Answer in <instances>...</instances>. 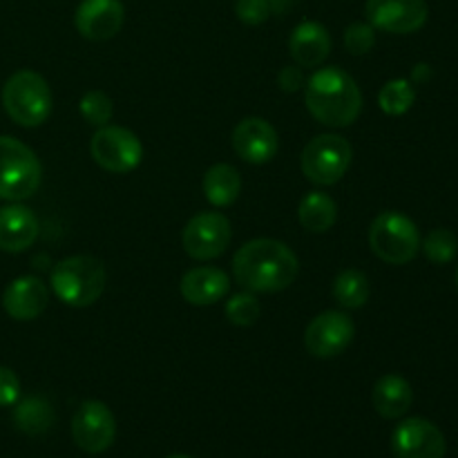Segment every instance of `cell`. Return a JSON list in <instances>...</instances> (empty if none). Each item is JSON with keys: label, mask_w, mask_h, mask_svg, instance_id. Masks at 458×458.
Wrapping results in <instances>:
<instances>
[{"label": "cell", "mask_w": 458, "mask_h": 458, "mask_svg": "<svg viewBox=\"0 0 458 458\" xmlns=\"http://www.w3.org/2000/svg\"><path fill=\"white\" fill-rule=\"evenodd\" d=\"M242 192V174L231 164H215L204 174V197L215 208L235 204Z\"/></svg>", "instance_id": "obj_21"}, {"label": "cell", "mask_w": 458, "mask_h": 458, "mask_svg": "<svg viewBox=\"0 0 458 458\" xmlns=\"http://www.w3.org/2000/svg\"><path fill=\"white\" fill-rule=\"evenodd\" d=\"M425 258L434 264H447L456 258L458 253V240L452 231L447 228H434L428 233L423 242H420Z\"/></svg>", "instance_id": "obj_26"}, {"label": "cell", "mask_w": 458, "mask_h": 458, "mask_svg": "<svg viewBox=\"0 0 458 458\" xmlns=\"http://www.w3.org/2000/svg\"><path fill=\"white\" fill-rule=\"evenodd\" d=\"M429 74H432L429 65H425V63H419V65L414 67V72H411V79H414L416 83H420V81L429 79Z\"/></svg>", "instance_id": "obj_34"}, {"label": "cell", "mask_w": 458, "mask_h": 458, "mask_svg": "<svg viewBox=\"0 0 458 458\" xmlns=\"http://www.w3.org/2000/svg\"><path fill=\"white\" fill-rule=\"evenodd\" d=\"M304 103L322 125L347 128L360 116L362 92L343 67H320L304 85Z\"/></svg>", "instance_id": "obj_2"}, {"label": "cell", "mask_w": 458, "mask_h": 458, "mask_svg": "<svg viewBox=\"0 0 458 458\" xmlns=\"http://www.w3.org/2000/svg\"><path fill=\"white\" fill-rule=\"evenodd\" d=\"M376 43V30L369 22H352L344 30V47L353 56H362L369 52Z\"/></svg>", "instance_id": "obj_29"}, {"label": "cell", "mask_w": 458, "mask_h": 458, "mask_svg": "<svg viewBox=\"0 0 458 458\" xmlns=\"http://www.w3.org/2000/svg\"><path fill=\"white\" fill-rule=\"evenodd\" d=\"M291 56L300 67H318L331 52V36L322 22L304 21L293 30L289 40Z\"/></svg>", "instance_id": "obj_19"}, {"label": "cell", "mask_w": 458, "mask_h": 458, "mask_svg": "<svg viewBox=\"0 0 458 458\" xmlns=\"http://www.w3.org/2000/svg\"><path fill=\"white\" fill-rule=\"evenodd\" d=\"M353 161V148L340 134H318L304 146L300 168L316 186H334L347 174Z\"/></svg>", "instance_id": "obj_7"}, {"label": "cell", "mask_w": 458, "mask_h": 458, "mask_svg": "<svg viewBox=\"0 0 458 458\" xmlns=\"http://www.w3.org/2000/svg\"><path fill=\"white\" fill-rule=\"evenodd\" d=\"M79 112L88 123L97 125V128H103L112 121V114H114V103L101 89H92V92L85 94L79 101Z\"/></svg>", "instance_id": "obj_28"}, {"label": "cell", "mask_w": 458, "mask_h": 458, "mask_svg": "<svg viewBox=\"0 0 458 458\" xmlns=\"http://www.w3.org/2000/svg\"><path fill=\"white\" fill-rule=\"evenodd\" d=\"M235 13L244 25H262L268 16H271V7L268 0H237Z\"/></svg>", "instance_id": "obj_30"}, {"label": "cell", "mask_w": 458, "mask_h": 458, "mask_svg": "<svg viewBox=\"0 0 458 458\" xmlns=\"http://www.w3.org/2000/svg\"><path fill=\"white\" fill-rule=\"evenodd\" d=\"M277 85L284 92H298L300 88H304V76H302V67L300 65H289L282 67V72L277 74Z\"/></svg>", "instance_id": "obj_32"}, {"label": "cell", "mask_w": 458, "mask_h": 458, "mask_svg": "<svg viewBox=\"0 0 458 458\" xmlns=\"http://www.w3.org/2000/svg\"><path fill=\"white\" fill-rule=\"evenodd\" d=\"M233 148L246 164L262 165L273 161V157L277 155L280 137L268 121L259 119V116H249V119H242L233 130Z\"/></svg>", "instance_id": "obj_14"}, {"label": "cell", "mask_w": 458, "mask_h": 458, "mask_svg": "<svg viewBox=\"0 0 458 458\" xmlns=\"http://www.w3.org/2000/svg\"><path fill=\"white\" fill-rule=\"evenodd\" d=\"M300 262L284 242L258 237L233 258V276L250 293H280L298 280Z\"/></svg>", "instance_id": "obj_1"}, {"label": "cell", "mask_w": 458, "mask_h": 458, "mask_svg": "<svg viewBox=\"0 0 458 458\" xmlns=\"http://www.w3.org/2000/svg\"><path fill=\"white\" fill-rule=\"evenodd\" d=\"M456 286H458V271H456Z\"/></svg>", "instance_id": "obj_36"}, {"label": "cell", "mask_w": 458, "mask_h": 458, "mask_svg": "<svg viewBox=\"0 0 458 458\" xmlns=\"http://www.w3.org/2000/svg\"><path fill=\"white\" fill-rule=\"evenodd\" d=\"M182 295L195 307H210L224 300L231 289L228 276L217 267H195L182 277Z\"/></svg>", "instance_id": "obj_18"}, {"label": "cell", "mask_w": 458, "mask_h": 458, "mask_svg": "<svg viewBox=\"0 0 458 458\" xmlns=\"http://www.w3.org/2000/svg\"><path fill=\"white\" fill-rule=\"evenodd\" d=\"M89 152L103 170L112 174L132 173L143 159V146L137 134L121 125H103L89 141Z\"/></svg>", "instance_id": "obj_8"}, {"label": "cell", "mask_w": 458, "mask_h": 458, "mask_svg": "<svg viewBox=\"0 0 458 458\" xmlns=\"http://www.w3.org/2000/svg\"><path fill=\"white\" fill-rule=\"evenodd\" d=\"M56 420L52 403L45 401L43 396H27L18 398L13 405V425L21 429L27 437H40V434L49 432Z\"/></svg>", "instance_id": "obj_22"}, {"label": "cell", "mask_w": 458, "mask_h": 458, "mask_svg": "<svg viewBox=\"0 0 458 458\" xmlns=\"http://www.w3.org/2000/svg\"><path fill=\"white\" fill-rule=\"evenodd\" d=\"M416 101L414 85L407 79H394L383 85L378 92V106L385 114L389 116H403L405 112L411 110Z\"/></svg>", "instance_id": "obj_25"}, {"label": "cell", "mask_w": 458, "mask_h": 458, "mask_svg": "<svg viewBox=\"0 0 458 458\" xmlns=\"http://www.w3.org/2000/svg\"><path fill=\"white\" fill-rule=\"evenodd\" d=\"M298 219L309 233H327L338 219V204L327 192H307L298 206Z\"/></svg>", "instance_id": "obj_23"}, {"label": "cell", "mask_w": 458, "mask_h": 458, "mask_svg": "<svg viewBox=\"0 0 458 458\" xmlns=\"http://www.w3.org/2000/svg\"><path fill=\"white\" fill-rule=\"evenodd\" d=\"M52 291L67 307L83 309L97 302L107 284L106 267L94 255H72L52 268Z\"/></svg>", "instance_id": "obj_3"}, {"label": "cell", "mask_w": 458, "mask_h": 458, "mask_svg": "<svg viewBox=\"0 0 458 458\" xmlns=\"http://www.w3.org/2000/svg\"><path fill=\"white\" fill-rule=\"evenodd\" d=\"M369 246L376 258L401 267L419 255L420 233L407 215L398 210H385L371 222Z\"/></svg>", "instance_id": "obj_6"}, {"label": "cell", "mask_w": 458, "mask_h": 458, "mask_svg": "<svg viewBox=\"0 0 458 458\" xmlns=\"http://www.w3.org/2000/svg\"><path fill=\"white\" fill-rule=\"evenodd\" d=\"M43 168L30 146L0 134V199L25 201L38 191Z\"/></svg>", "instance_id": "obj_5"}, {"label": "cell", "mask_w": 458, "mask_h": 458, "mask_svg": "<svg viewBox=\"0 0 458 458\" xmlns=\"http://www.w3.org/2000/svg\"><path fill=\"white\" fill-rule=\"evenodd\" d=\"M3 107L13 123L38 128L52 114V89L38 72L18 70L4 81Z\"/></svg>", "instance_id": "obj_4"}, {"label": "cell", "mask_w": 458, "mask_h": 458, "mask_svg": "<svg viewBox=\"0 0 458 458\" xmlns=\"http://www.w3.org/2000/svg\"><path fill=\"white\" fill-rule=\"evenodd\" d=\"M371 403L383 419L396 420L410 411L411 403H414V392L403 376L387 374L376 380L374 389H371Z\"/></svg>", "instance_id": "obj_20"}, {"label": "cell", "mask_w": 458, "mask_h": 458, "mask_svg": "<svg viewBox=\"0 0 458 458\" xmlns=\"http://www.w3.org/2000/svg\"><path fill=\"white\" fill-rule=\"evenodd\" d=\"M396 458H445L447 443L441 429L428 419H405L392 434Z\"/></svg>", "instance_id": "obj_13"}, {"label": "cell", "mask_w": 458, "mask_h": 458, "mask_svg": "<svg viewBox=\"0 0 458 458\" xmlns=\"http://www.w3.org/2000/svg\"><path fill=\"white\" fill-rule=\"evenodd\" d=\"M72 438L79 450L103 454L116 438V419L101 401H85L72 419Z\"/></svg>", "instance_id": "obj_10"}, {"label": "cell", "mask_w": 458, "mask_h": 458, "mask_svg": "<svg viewBox=\"0 0 458 458\" xmlns=\"http://www.w3.org/2000/svg\"><path fill=\"white\" fill-rule=\"evenodd\" d=\"M425 0H367L365 16L374 30L387 34H414L428 22Z\"/></svg>", "instance_id": "obj_12"}, {"label": "cell", "mask_w": 458, "mask_h": 458, "mask_svg": "<svg viewBox=\"0 0 458 458\" xmlns=\"http://www.w3.org/2000/svg\"><path fill=\"white\" fill-rule=\"evenodd\" d=\"M231 222L226 215L215 213H199L192 219H188L186 228H183V250L191 255L192 259L199 262H208V259L219 258L224 250L231 244Z\"/></svg>", "instance_id": "obj_9"}, {"label": "cell", "mask_w": 458, "mask_h": 458, "mask_svg": "<svg viewBox=\"0 0 458 458\" xmlns=\"http://www.w3.org/2000/svg\"><path fill=\"white\" fill-rule=\"evenodd\" d=\"M21 398V380L16 371L0 365V407H13Z\"/></svg>", "instance_id": "obj_31"}, {"label": "cell", "mask_w": 458, "mask_h": 458, "mask_svg": "<svg viewBox=\"0 0 458 458\" xmlns=\"http://www.w3.org/2000/svg\"><path fill=\"white\" fill-rule=\"evenodd\" d=\"M165 458H192V456H188V454H173V456H165Z\"/></svg>", "instance_id": "obj_35"}, {"label": "cell", "mask_w": 458, "mask_h": 458, "mask_svg": "<svg viewBox=\"0 0 458 458\" xmlns=\"http://www.w3.org/2000/svg\"><path fill=\"white\" fill-rule=\"evenodd\" d=\"M226 318L228 322L237 327H253L255 322L262 316V304L255 298V293L250 291H244V293H235L226 302Z\"/></svg>", "instance_id": "obj_27"}, {"label": "cell", "mask_w": 458, "mask_h": 458, "mask_svg": "<svg viewBox=\"0 0 458 458\" xmlns=\"http://www.w3.org/2000/svg\"><path fill=\"white\" fill-rule=\"evenodd\" d=\"M123 4L121 0H83L76 9V30L83 38L101 43L114 38L123 27Z\"/></svg>", "instance_id": "obj_15"}, {"label": "cell", "mask_w": 458, "mask_h": 458, "mask_svg": "<svg viewBox=\"0 0 458 458\" xmlns=\"http://www.w3.org/2000/svg\"><path fill=\"white\" fill-rule=\"evenodd\" d=\"M331 295L343 309H360L365 307L371 295L369 277L358 268H344L335 276Z\"/></svg>", "instance_id": "obj_24"}, {"label": "cell", "mask_w": 458, "mask_h": 458, "mask_svg": "<svg viewBox=\"0 0 458 458\" xmlns=\"http://www.w3.org/2000/svg\"><path fill=\"white\" fill-rule=\"evenodd\" d=\"M293 4V0H268V7H271V13H286Z\"/></svg>", "instance_id": "obj_33"}, {"label": "cell", "mask_w": 458, "mask_h": 458, "mask_svg": "<svg viewBox=\"0 0 458 458\" xmlns=\"http://www.w3.org/2000/svg\"><path fill=\"white\" fill-rule=\"evenodd\" d=\"M49 289L40 277L22 276L9 282L3 293V307L9 318L18 322L36 320L47 309Z\"/></svg>", "instance_id": "obj_16"}, {"label": "cell", "mask_w": 458, "mask_h": 458, "mask_svg": "<svg viewBox=\"0 0 458 458\" xmlns=\"http://www.w3.org/2000/svg\"><path fill=\"white\" fill-rule=\"evenodd\" d=\"M38 217L21 201H12L0 208V250L22 253L38 237Z\"/></svg>", "instance_id": "obj_17"}, {"label": "cell", "mask_w": 458, "mask_h": 458, "mask_svg": "<svg viewBox=\"0 0 458 458\" xmlns=\"http://www.w3.org/2000/svg\"><path fill=\"white\" fill-rule=\"evenodd\" d=\"M356 325L344 311H325L309 322L304 331L307 352L316 358H335L353 343Z\"/></svg>", "instance_id": "obj_11"}]
</instances>
